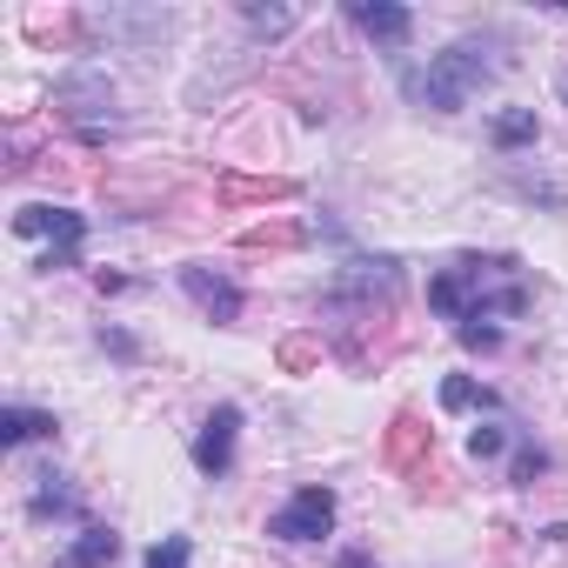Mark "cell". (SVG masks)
<instances>
[{
  "label": "cell",
  "mask_w": 568,
  "mask_h": 568,
  "mask_svg": "<svg viewBox=\"0 0 568 568\" xmlns=\"http://www.w3.org/2000/svg\"><path fill=\"white\" fill-rule=\"evenodd\" d=\"M428 448H435V435H428L422 415H408V408H402V415L388 422V435H382V462H388L395 475H415V468L428 462Z\"/></svg>",
  "instance_id": "8"
},
{
  "label": "cell",
  "mask_w": 568,
  "mask_h": 568,
  "mask_svg": "<svg viewBox=\"0 0 568 568\" xmlns=\"http://www.w3.org/2000/svg\"><path fill=\"white\" fill-rule=\"evenodd\" d=\"M535 134H541L535 108H508V114H495V148H501V154H515V148H535Z\"/></svg>",
  "instance_id": "15"
},
{
  "label": "cell",
  "mask_w": 568,
  "mask_h": 568,
  "mask_svg": "<svg viewBox=\"0 0 568 568\" xmlns=\"http://www.w3.org/2000/svg\"><path fill=\"white\" fill-rule=\"evenodd\" d=\"M335 568H382V561H375L368 548H342V555H335Z\"/></svg>",
  "instance_id": "24"
},
{
  "label": "cell",
  "mask_w": 568,
  "mask_h": 568,
  "mask_svg": "<svg viewBox=\"0 0 568 568\" xmlns=\"http://www.w3.org/2000/svg\"><path fill=\"white\" fill-rule=\"evenodd\" d=\"M14 234H48V254H41V267H48V274H54V267H81V247H88V214L54 207V201H28V207L14 214Z\"/></svg>",
  "instance_id": "3"
},
{
  "label": "cell",
  "mask_w": 568,
  "mask_h": 568,
  "mask_svg": "<svg viewBox=\"0 0 568 568\" xmlns=\"http://www.w3.org/2000/svg\"><path fill=\"white\" fill-rule=\"evenodd\" d=\"M541 475H548V455L521 442V448H515V462H508V481H515V488H535Z\"/></svg>",
  "instance_id": "18"
},
{
  "label": "cell",
  "mask_w": 568,
  "mask_h": 568,
  "mask_svg": "<svg viewBox=\"0 0 568 568\" xmlns=\"http://www.w3.org/2000/svg\"><path fill=\"white\" fill-rule=\"evenodd\" d=\"M241 14H247V28H254V34H267V41L295 28V14H288V8H241Z\"/></svg>",
  "instance_id": "20"
},
{
  "label": "cell",
  "mask_w": 568,
  "mask_h": 568,
  "mask_svg": "<svg viewBox=\"0 0 568 568\" xmlns=\"http://www.w3.org/2000/svg\"><path fill=\"white\" fill-rule=\"evenodd\" d=\"M114 555H121V535H114V528H101V521H88V528L54 555V568H108Z\"/></svg>",
  "instance_id": "10"
},
{
  "label": "cell",
  "mask_w": 568,
  "mask_h": 568,
  "mask_svg": "<svg viewBox=\"0 0 568 568\" xmlns=\"http://www.w3.org/2000/svg\"><path fill=\"white\" fill-rule=\"evenodd\" d=\"M214 194L241 207V201H295L302 187H295L288 174H221V181H214Z\"/></svg>",
  "instance_id": "11"
},
{
  "label": "cell",
  "mask_w": 568,
  "mask_h": 568,
  "mask_svg": "<svg viewBox=\"0 0 568 568\" xmlns=\"http://www.w3.org/2000/svg\"><path fill=\"white\" fill-rule=\"evenodd\" d=\"M455 335H462V348H481V355H488V348L501 342V335H495L488 322H468V328H455Z\"/></svg>",
  "instance_id": "21"
},
{
  "label": "cell",
  "mask_w": 568,
  "mask_h": 568,
  "mask_svg": "<svg viewBox=\"0 0 568 568\" xmlns=\"http://www.w3.org/2000/svg\"><path fill=\"white\" fill-rule=\"evenodd\" d=\"M181 288H187V302L214 322V328H234L241 322V288L221 274V267H207V261H187L181 267Z\"/></svg>",
  "instance_id": "5"
},
{
  "label": "cell",
  "mask_w": 568,
  "mask_h": 568,
  "mask_svg": "<svg viewBox=\"0 0 568 568\" xmlns=\"http://www.w3.org/2000/svg\"><path fill=\"white\" fill-rule=\"evenodd\" d=\"M348 21H355L375 48H408V41H415V14L395 8V0H355Z\"/></svg>",
  "instance_id": "7"
},
{
  "label": "cell",
  "mask_w": 568,
  "mask_h": 568,
  "mask_svg": "<svg viewBox=\"0 0 568 568\" xmlns=\"http://www.w3.org/2000/svg\"><path fill=\"white\" fill-rule=\"evenodd\" d=\"M101 348H114L121 362H134V355H141V348H134V335H121V328H101Z\"/></svg>",
  "instance_id": "23"
},
{
  "label": "cell",
  "mask_w": 568,
  "mask_h": 568,
  "mask_svg": "<svg viewBox=\"0 0 568 568\" xmlns=\"http://www.w3.org/2000/svg\"><path fill=\"white\" fill-rule=\"evenodd\" d=\"M495 68L501 61H495L488 41H455L422 74H408V101H422L435 114H455V108H468V94H481V81H495Z\"/></svg>",
  "instance_id": "2"
},
{
  "label": "cell",
  "mask_w": 568,
  "mask_h": 568,
  "mask_svg": "<svg viewBox=\"0 0 568 568\" xmlns=\"http://www.w3.org/2000/svg\"><path fill=\"white\" fill-rule=\"evenodd\" d=\"M54 101H61V114L88 121V114H101V108L114 101V81H108L101 68H81V74H68V81L54 88Z\"/></svg>",
  "instance_id": "9"
},
{
  "label": "cell",
  "mask_w": 568,
  "mask_h": 568,
  "mask_svg": "<svg viewBox=\"0 0 568 568\" xmlns=\"http://www.w3.org/2000/svg\"><path fill=\"white\" fill-rule=\"evenodd\" d=\"M501 448H508V428H501V422H475V428H468V455H475V462H495Z\"/></svg>",
  "instance_id": "17"
},
{
  "label": "cell",
  "mask_w": 568,
  "mask_h": 568,
  "mask_svg": "<svg viewBox=\"0 0 568 568\" xmlns=\"http://www.w3.org/2000/svg\"><path fill=\"white\" fill-rule=\"evenodd\" d=\"M28 515H34V521H48V515H54V521H81V495L68 488V475H54V468H48V475H34Z\"/></svg>",
  "instance_id": "12"
},
{
  "label": "cell",
  "mask_w": 568,
  "mask_h": 568,
  "mask_svg": "<svg viewBox=\"0 0 568 568\" xmlns=\"http://www.w3.org/2000/svg\"><path fill=\"white\" fill-rule=\"evenodd\" d=\"M54 415L48 408H0V448H21V442H54Z\"/></svg>",
  "instance_id": "13"
},
{
  "label": "cell",
  "mask_w": 568,
  "mask_h": 568,
  "mask_svg": "<svg viewBox=\"0 0 568 568\" xmlns=\"http://www.w3.org/2000/svg\"><path fill=\"white\" fill-rule=\"evenodd\" d=\"M428 308L455 328L488 322V315H521L528 308V281L515 254H462L455 267H442L428 281Z\"/></svg>",
  "instance_id": "1"
},
{
  "label": "cell",
  "mask_w": 568,
  "mask_h": 568,
  "mask_svg": "<svg viewBox=\"0 0 568 568\" xmlns=\"http://www.w3.org/2000/svg\"><path fill=\"white\" fill-rule=\"evenodd\" d=\"M234 442H241V408H234V402H221V408L201 422V435H194V468L221 481V475L234 468Z\"/></svg>",
  "instance_id": "6"
},
{
  "label": "cell",
  "mask_w": 568,
  "mask_h": 568,
  "mask_svg": "<svg viewBox=\"0 0 568 568\" xmlns=\"http://www.w3.org/2000/svg\"><path fill=\"white\" fill-rule=\"evenodd\" d=\"M328 528H335V488H322V481H308L295 501H281L267 515V535L274 541H322Z\"/></svg>",
  "instance_id": "4"
},
{
  "label": "cell",
  "mask_w": 568,
  "mask_h": 568,
  "mask_svg": "<svg viewBox=\"0 0 568 568\" xmlns=\"http://www.w3.org/2000/svg\"><path fill=\"white\" fill-rule=\"evenodd\" d=\"M442 408L448 415H488L495 408V388H481L475 375H448L442 382Z\"/></svg>",
  "instance_id": "14"
},
{
  "label": "cell",
  "mask_w": 568,
  "mask_h": 568,
  "mask_svg": "<svg viewBox=\"0 0 568 568\" xmlns=\"http://www.w3.org/2000/svg\"><path fill=\"white\" fill-rule=\"evenodd\" d=\"M295 241H302V227H295V221H261V227H247V234H241V247H254V254H261V247H295Z\"/></svg>",
  "instance_id": "16"
},
{
  "label": "cell",
  "mask_w": 568,
  "mask_h": 568,
  "mask_svg": "<svg viewBox=\"0 0 568 568\" xmlns=\"http://www.w3.org/2000/svg\"><path fill=\"white\" fill-rule=\"evenodd\" d=\"M194 561V541L187 535H161L154 548H148V568H187Z\"/></svg>",
  "instance_id": "19"
},
{
  "label": "cell",
  "mask_w": 568,
  "mask_h": 568,
  "mask_svg": "<svg viewBox=\"0 0 568 568\" xmlns=\"http://www.w3.org/2000/svg\"><path fill=\"white\" fill-rule=\"evenodd\" d=\"M315 355H322L315 342H288V348H281V368H308Z\"/></svg>",
  "instance_id": "22"
}]
</instances>
